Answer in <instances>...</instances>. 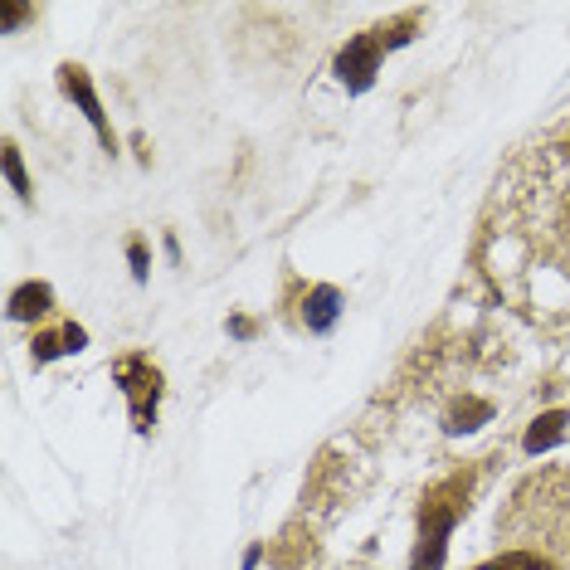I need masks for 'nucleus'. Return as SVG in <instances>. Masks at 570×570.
<instances>
[{
    "label": "nucleus",
    "instance_id": "nucleus-9",
    "mask_svg": "<svg viewBox=\"0 0 570 570\" xmlns=\"http://www.w3.org/2000/svg\"><path fill=\"white\" fill-rule=\"evenodd\" d=\"M488 419H493V405H488V400L458 395L454 405H449V415H444V429H449V434H473V429H483Z\"/></svg>",
    "mask_w": 570,
    "mask_h": 570
},
{
    "label": "nucleus",
    "instance_id": "nucleus-11",
    "mask_svg": "<svg viewBox=\"0 0 570 570\" xmlns=\"http://www.w3.org/2000/svg\"><path fill=\"white\" fill-rule=\"evenodd\" d=\"M5 181H10V190H15L20 200H30V171H25V161H20V147H15V142H5Z\"/></svg>",
    "mask_w": 570,
    "mask_h": 570
},
{
    "label": "nucleus",
    "instance_id": "nucleus-2",
    "mask_svg": "<svg viewBox=\"0 0 570 570\" xmlns=\"http://www.w3.org/2000/svg\"><path fill=\"white\" fill-rule=\"evenodd\" d=\"M113 376H117V385H122V395H127V405H132L137 434H152L156 405H161V395H166L161 371H156L147 356H127V361H117L113 366Z\"/></svg>",
    "mask_w": 570,
    "mask_h": 570
},
{
    "label": "nucleus",
    "instance_id": "nucleus-1",
    "mask_svg": "<svg viewBox=\"0 0 570 570\" xmlns=\"http://www.w3.org/2000/svg\"><path fill=\"white\" fill-rule=\"evenodd\" d=\"M463 493H468V483L458 478V483H444V488H434V493L424 497V507H419L415 570H439V566H444V551H449V532H454L458 512H463V502H458Z\"/></svg>",
    "mask_w": 570,
    "mask_h": 570
},
{
    "label": "nucleus",
    "instance_id": "nucleus-7",
    "mask_svg": "<svg viewBox=\"0 0 570 570\" xmlns=\"http://www.w3.org/2000/svg\"><path fill=\"white\" fill-rule=\"evenodd\" d=\"M30 346H35V361H54V356H74V351H83V346H88V332H83L78 322H59L54 332H39Z\"/></svg>",
    "mask_w": 570,
    "mask_h": 570
},
{
    "label": "nucleus",
    "instance_id": "nucleus-4",
    "mask_svg": "<svg viewBox=\"0 0 570 570\" xmlns=\"http://www.w3.org/2000/svg\"><path fill=\"white\" fill-rule=\"evenodd\" d=\"M59 88H64L78 108L88 113V122H93V127H98V137H103V147H108V152H117V137H113V127H108V117H103V103H98V93H93L88 74H83L78 64H64V69H59Z\"/></svg>",
    "mask_w": 570,
    "mask_h": 570
},
{
    "label": "nucleus",
    "instance_id": "nucleus-8",
    "mask_svg": "<svg viewBox=\"0 0 570 570\" xmlns=\"http://www.w3.org/2000/svg\"><path fill=\"white\" fill-rule=\"evenodd\" d=\"M303 317H307V327H312V332H332V327H337V317H342V293H337V288H327V283H322V288H312V293H307V303H303Z\"/></svg>",
    "mask_w": 570,
    "mask_h": 570
},
{
    "label": "nucleus",
    "instance_id": "nucleus-14",
    "mask_svg": "<svg viewBox=\"0 0 570 570\" xmlns=\"http://www.w3.org/2000/svg\"><path fill=\"white\" fill-rule=\"evenodd\" d=\"M147 264H152V254H147V244L137 239V244H132V273H137V283L147 278Z\"/></svg>",
    "mask_w": 570,
    "mask_h": 570
},
{
    "label": "nucleus",
    "instance_id": "nucleus-15",
    "mask_svg": "<svg viewBox=\"0 0 570 570\" xmlns=\"http://www.w3.org/2000/svg\"><path fill=\"white\" fill-rule=\"evenodd\" d=\"M229 337H254V322H244V317H229Z\"/></svg>",
    "mask_w": 570,
    "mask_h": 570
},
{
    "label": "nucleus",
    "instance_id": "nucleus-12",
    "mask_svg": "<svg viewBox=\"0 0 570 570\" xmlns=\"http://www.w3.org/2000/svg\"><path fill=\"white\" fill-rule=\"evenodd\" d=\"M0 20H5V30H20V25L30 20V5H5V10H0Z\"/></svg>",
    "mask_w": 570,
    "mask_h": 570
},
{
    "label": "nucleus",
    "instance_id": "nucleus-3",
    "mask_svg": "<svg viewBox=\"0 0 570 570\" xmlns=\"http://www.w3.org/2000/svg\"><path fill=\"white\" fill-rule=\"evenodd\" d=\"M380 54H385V39H376V35H356L342 54H337V74H342V83L351 93H361V88L376 83Z\"/></svg>",
    "mask_w": 570,
    "mask_h": 570
},
{
    "label": "nucleus",
    "instance_id": "nucleus-10",
    "mask_svg": "<svg viewBox=\"0 0 570 570\" xmlns=\"http://www.w3.org/2000/svg\"><path fill=\"white\" fill-rule=\"evenodd\" d=\"M473 570H556V561L532 551V546H522V551H502V556H493V561H483Z\"/></svg>",
    "mask_w": 570,
    "mask_h": 570
},
{
    "label": "nucleus",
    "instance_id": "nucleus-13",
    "mask_svg": "<svg viewBox=\"0 0 570 570\" xmlns=\"http://www.w3.org/2000/svg\"><path fill=\"white\" fill-rule=\"evenodd\" d=\"M410 35H415V20H405V25H390V30H385V49H400Z\"/></svg>",
    "mask_w": 570,
    "mask_h": 570
},
{
    "label": "nucleus",
    "instance_id": "nucleus-6",
    "mask_svg": "<svg viewBox=\"0 0 570 570\" xmlns=\"http://www.w3.org/2000/svg\"><path fill=\"white\" fill-rule=\"evenodd\" d=\"M566 424H570V410H546V415H536L532 429H527V439H522V449L532 458L551 454V449L566 439Z\"/></svg>",
    "mask_w": 570,
    "mask_h": 570
},
{
    "label": "nucleus",
    "instance_id": "nucleus-5",
    "mask_svg": "<svg viewBox=\"0 0 570 570\" xmlns=\"http://www.w3.org/2000/svg\"><path fill=\"white\" fill-rule=\"evenodd\" d=\"M54 307V288L49 283H20L15 293H10V303H5V317L10 322H35V317H44Z\"/></svg>",
    "mask_w": 570,
    "mask_h": 570
}]
</instances>
